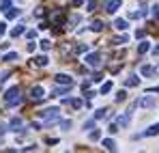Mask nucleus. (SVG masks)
Segmentation results:
<instances>
[{
  "label": "nucleus",
  "instance_id": "473e14b6",
  "mask_svg": "<svg viewBox=\"0 0 159 153\" xmlns=\"http://www.w3.org/2000/svg\"><path fill=\"white\" fill-rule=\"evenodd\" d=\"M101 117H106V110H97V114H95V119H101Z\"/></svg>",
  "mask_w": 159,
  "mask_h": 153
},
{
  "label": "nucleus",
  "instance_id": "f257e3e1",
  "mask_svg": "<svg viewBox=\"0 0 159 153\" xmlns=\"http://www.w3.org/2000/svg\"><path fill=\"white\" fill-rule=\"evenodd\" d=\"M4 102L9 103V106H20V103L24 102V99H22V95H20V88H17V86L9 88V91H7V95H4Z\"/></svg>",
  "mask_w": 159,
  "mask_h": 153
},
{
  "label": "nucleus",
  "instance_id": "bb28decb",
  "mask_svg": "<svg viewBox=\"0 0 159 153\" xmlns=\"http://www.w3.org/2000/svg\"><path fill=\"white\" fill-rule=\"evenodd\" d=\"M112 91V82H106L103 86H101V93H110Z\"/></svg>",
  "mask_w": 159,
  "mask_h": 153
},
{
  "label": "nucleus",
  "instance_id": "a211bd4d",
  "mask_svg": "<svg viewBox=\"0 0 159 153\" xmlns=\"http://www.w3.org/2000/svg\"><path fill=\"white\" fill-rule=\"evenodd\" d=\"M103 147H106L107 151H114V149H116V145H114L112 138H106V140H103Z\"/></svg>",
  "mask_w": 159,
  "mask_h": 153
},
{
  "label": "nucleus",
  "instance_id": "aec40b11",
  "mask_svg": "<svg viewBox=\"0 0 159 153\" xmlns=\"http://www.w3.org/2000/svg\"><path fill=\"white\" fill-rule=\"evenodd\" d=\"M17 15H20V9H13V7H11V9L7 11V17H9V20H15Z\"/></svg>",
  "mask_w": 159,
  "mask_h": 153
},
{
  "label": "nucleus",
  "instance_id": "4468645a",
  "mask_svg": "<svg viewBox=\"0 0 159 153\" xmlns=\"http://www.w3.org/2000/svg\"><path fill=\"white\" fill-rule=\"evenodd\" d=\"M24 32H26L24 26H15V28L11 30V37H20V35H24Z\"/></svg>",
  "mask_w": 159,
  "mask_h": 153
},
{
  "label": "nucleus",
  "instance_id": "ddd939ff",
  "mask_svg": "<svg viewBox=\"0 0 159 153\" xmlns=\"http://www.w3.org/2000/svg\"><path fill=\"white\" fill-rule=\"evenodd\" d=\"M17 127H22V119H20V117H13V119H11V129L17 131Z\"/></svg>",
  "mask_w": 159,
  "mask_h": 153
},
{
  "label": "nucleus",
  "instance_id": "2f4dec72",
  "mask_svg": "<svg viewBox=\"0 0 159 153\" xmlns=\"http://www.w3.org/2000/svg\"><path fill=\"white\" fill-rule=\"evenodd\" d=\"M153 17L159 20V7H153Z\"/></svg>",
  "mask_w": 159,
  "mask_h": 153
},
{
  "label": "nucleus",
  "instance_id": "f704fd0d",
  "mask_svg": "<svg viewBox=\"0 0 159 153\" xmlns=\"http://www.w3.org/2000/svg\"><path fill=\"white\" fill-rule=\"evenodd\" d=\"M86 50H88L86 45H78V48H75V52H78V54H82V52H86Z\"/></svg>",
  "mask_w": 159,
  "mask_h": 153
},
{
  "label": "nucleus",
  "instance_id": "9b49d317",
  "mask_svg": "<svg viewBox=\"0 0 159 153\" xmlns=\"http://www.w3.org/2000/svg\"><path fill=\"white\" fill-rule=\"evenodd\" d=\"M114 28H116V30H125V28H127V20H120V17L114 20Z\"/></svg>",
  "mask_w": 159,
  "mask_h": 153
},
{
  "label": "nucleus",
  "instance_id": "7c9ffc66",
  "mask_svg": "<svg viewBox=\"0 0 159 153\" xmlns=\"http://www.w3.org/2000/svg\"><path fill=\"white\" fill-rule=\"evenodd\" d=\"M71 106L78 110V108H82V102H80V99H73V102H71Z\"/></svg>",
  "mask_w": 159,
  "mask_h": 153
},
{
  "label": "nucleus",
  "instance_id": "cd10ccee",
  "mask_svg": "<svg viewBox=\"0 0 159 153\" xmlns=\"http://www.w3.org/2000/svg\"><path fill=\"white\" fill-rule=\"evenodd\" d=\"M125 99H127V93H125V91H120V93L116 95V102H125Z\"/></svg>",
  "mask_w": 159,
  "mask_h": 153
},
{
  "label": "nucleus",
  "instance_id": "20e7f679",
  "mask_svg": "<svg viewBox=\"0 0 159 153\" xmlns=\"http://www.w3.org/2000/svg\"><path fill=\"white\" fill-rule=\"evenodd\" d=\"M84 60H86V65H90V67H99V65H101V56H99L97 52H95V54H88Z\"/></svg>",
  "mask_w": 159,
  "mask_h": 153
},
{
  "label": "nucleus",
  "instance_id": "a878e982",
  "mask_svg": "<svg viewBox=\"0 0 159 153\" xmlns=\"http://www.w3.org/2000/svg\"><path fill=\"white\" fill-rule=\"evenodd\" d=\"M65 93H67V88H56V91L52 93V97H62Z\"/></svg>",
  "mask_w": 159,
  "mask_h": 153
},
{
  "label": "nucleus",
  "instance_id": "b1692460",
  "mask_svg": "<svg viewBox=\"0 0 159 153\" xmlns=\"http://www.w3.org/2000/svg\"><path fill=\"white\" fill-rule=\"evenodd\" d=\"M88 138H90V140H99V138H101V131H99V129H95V131H90V136H88Z\"/></svg>",
  "mask_w": 159,
  "mask_h": 153
},
{
  "label": "nucleus",
  "instance_id": "39448f33",
  "mask_svg": "<svg viewBox=\"0 0 159 153\" xmlns=\"http://www.w3.org/2000/svg\"><path fill=\"white\" fill-rule=\"evenodd\" d=\"M54 80H56V82H58V84H69V86H71V84H73V78L65 76V74H58V76L54 78Z\"/></svg>",
  "mask_w": 159,
  "mask_h": 153
},
{
  "label": "nucleus",
  "instance_id": "f3484780",
  "mask_svg": "<svg viewBox=\"0 0 159 153\" xmlns=\"http://www.w3.org/2000/svg\"><path fill=\"white\" fill-rule=\"evenodd\" d=\"M125 84H127V86H138V84H140V78H135V76H129L127 80H125Z\"/></svg>",
  "mask_w": 159,
  "mask_h": 153
},
{
  "label": "nucleus",
  "instance_id": "e433bc0d",
  "mask_svg": "<svg viewBox=\"0 0 159 153\" xmlns=\"http://www.w3.org/2000/svg\"><path fill=\"white\" fill-rule=\"evenodd\" d=\"M7 32V24H0V35H4Z\"/></svg>",
  "mask_w": 159,
  "mask_h": 153
},
{
  "label": "nucleus",
  "instance_id": "423d86ee",
  "mask_svg": "<svg viewBox=\"0 0 159 153\" xmlns=\"http://www.w3.org/2000/svg\"><path fill=\"white\" fill-rule=\"evenodd\" d=\"M129 123H131V112H125L123 117H118V125L120 127H127Z\"/></svg>",
  "mask_w": 159,
  "mask_h": 153
},
{
  "label": "nucleus",
  "instance_id": "393cba45",
  "mask_svg": "<svg viewBox=\"0 0 159 153\" xmlns=\"http://www.w3.org/2000/svg\"><path fill=\"white\" fill-rule=\"evenodd\" d=\"M50 48H52V41H48V39H43V41H41V50H50Z\"/></svg>",
  "mask_w": 159,
  "mask_h": 153
},
{
  "label": "nucleus",
  "instance_id": "72a5a7b5",
  "mask_svg": "<svg viewBox=\"0 0 159 153\" xmlns=\"http://www.w3.org/2000/svg\"><path fill=\"white\" fill-rule=\"evenodd\" d=\"M26 35H28V39H34V37H37V30H28Z\"/></svg>",
  "mask_w": 159,
  "mask_h": 153
},
{
  "label": "nucleus",
  "instance_id": "dca6fc26",
  "mask_svg": "<svg viewBox=\"0 0 159 153\" xmlns=\"http://www.w3.org/2000/svg\"><path fill=\"white\" fill-rule=\"evenodd\" d=\"M140 74H142V76H153V74H155V69H153L151 65H144V67L140 69Z\"/></svg>",
  "mask_w": 159,
  "mask_h": 153
},
{
  "label": "nucleus",
  "instance_id": "5701e85b",
  "mask_svg": "<svg viewBox=\"0 0 159 153\" xmlns=\"http://www.w3.org/2000/svg\"><path fill=\"white\" fill-rule=\"evenodd\" d=\"M84 2H86V7H88L86 11H95V7H97V0H84Z\"/></svg>",
  "mask_w": 159,
  "mask_h": 153
},
{
  "label": "nucleus",
  "instance_id": "c85d7f7f",
  "mask_svg": "<svg viewBox=\"0 0 159 153\" xmlns=\"http://www.w3.org/2000/svg\"><path fill=\"white\" fill-rule=\"evenodd\" d=\"M60 127H62V129H71V121H62Z\"/></svg>",
  "mask_w": 159,
  "mask_h": 153
},
{
  "label": "nucleus",
  "instance_id": "c756f323",
  "mask_svg": "<svg viewBox=\"0 0 159 153\" xmlns=\"http://www.w3.org/2000/svg\"><path fill=\"white\" fill-rule=\"evenodd\" d=\"M95 127V121H86V123H84V129H93Z\"/></svg>",
  "mask_w": 159,
  "mask_h": 153
},
{
  "label": "nucleus",
  "instance_id": "1a4fd4ad",
  "mask_svg": "<svg viewBox=\"0 0 159 153\" xmlns=\"http://www.w3.org/2000/svg\"><path fill=\"white\" fill-rule=\"evenodd\" d=\"M2 60H7V63L20 60V54H17V52H9V54H4V58H2Z\"/></svg>",
  "mask_w": 159,
  "mask_h": 153
},
{
  "label": "nucleus",
  "instance_id": "4be33fe9",
  "mask_svg": "<svg viewBox=\"0 0 159 153\" xmlns=\"http://www.w3.org/2000/svg\"><path fill=\"white\" fill-rule=\"evenodd\" d=\"M9 9H11V0H2V2H0V11H4V13H7Z\"/></svg>",
  "mask_w": 159,
  "mask_h": 153
},
{
  "label": "nucleus",
  "instance_id": "58836bf2",
  "mask_svg": "<svg viewBox=\"0 0 159 153\" xmlns=\"http://www.w3.org/2000/svg\"><path fill=\"white\" fill-rule=\"evenodd\" d=\"M4 131H7V125H2V123H0V134H4Z\"/></svg>",
  "mask_w": 159,
  "mask_h": 153
},
{
  "label": "nucleus",
  "instance_id": "f8f14e48",
  "mask_svg": "<svg viewBox=\"0 0 159 153\" xmlns=\"http://www.w3.org/2000/svg\"><path fill=\"white\" fill-rule=\"evenodd\" d=\"M157 134H159V123L157 125H151V127L144 131V136H157Z\"/></svg>",
  "mask_w": 159,
  "mask_h": 153
},
{
  "label": "nucleus",
  "instance_id": "c9c22d12",
  "mask_svg": "<svg viewBox=\"0 0 159 153\" xmlns=\"http://www.w3.org/2000/svg\"><path fill=\"white\" fill-rule=\"evenodd\" d=\"M144 35H146L144 30H138V32H135V37H138V39H144Z\"/></svg>",
  "mask_w": 159,
  "mask_h": 153
},
{
  "label": "nucleus",
  "instance_id": "f03ea898",
  "mask_svg": "<svg viewBox=\"0 0 159 153\" xmlns=\"http://www.w3.org/2000/svg\"><path fill=\"white\" fill-rule=\"evenodd\" d=\"M58 108H50V110H45V112H41V117H45V123L50 125V123H54V121H58Z\"/></svg>",
  "mask_w": 159,
  "mask_h": 153
},
{
  "label": "nucleus",
  "instance_id": "4c0bfd02",
  "mask_svg": "<svg viewBox=\"0 0 159 153\" xmlns=\"http://www.w3.org/2000/svg\"><path fill=\"white\" fill-rule=\"evenodd\" d=\"M73 4H75V7H82V4H84V0H73Z\"/></svg>",
  "mask_w": 159,
  "mask_h": 153
},
{
  "label": "nucleus",
  "instance_id": "0eeeda50",
  "mask_svg": "<svg viewBox=\"0 0 159 153\" xmlns=\"http://www.w3.org/2000/svg\"><path fill=\"white\" fill-rule=\"evenodd\" d=\"M138 106H142V108H151V106H155V97H153V95H146L142 102H138Z\"/></svg>",
  "mask_w": 159,
  "mask_h": 153
},
{
  "label": "nucleus",
  "instance_id": "6e6552de",
  "mask_svg": "<svg viewBox=\"0 0 159 153\" xmlns=\"http://www.w3.org/2000/svg\"><path fill=\"white\" fill-rule=\"evenodd\" d=\"M118 9H120V0H112V2H107V13H116V11H118Z\"/></svg>",
  "mask_w": 159,
  "mask_h": 153
},
{
  "label": "nucleus",
  "instance_id": "2eb2a0df",
  "mask_svg": "<svg viewBox=\"0 0 159 153\" xmlns=\"http://www.w3.org/2000/svg\"><path fill=\"white\" fill-rule=\"evenodd\" d=\"M34 65H37V67H45V65H48V56H37V58H34Z\"/></svg>",
  "mask_w": 159,
  "mask_h": 153
},
{
  "label": "nucleus",
  "instance_id": "412c9836",
  "mask_svg": "<svg viewBox=\"0 0 159 153\" xmlns=\"http://www.w3.org/2000/svg\"><path fill=\"white\" fill-rule=\"evenodd\" d=\"M52 22H54V24H62V22H65V15H62V13H54Z\"/></svg>",
  "mask_w": 159,
  "mask_h": 153
},
{
  "label": "nucleus",
  "instance_id": "6ab92c4d",
  "mask_svg": "<svg viewBox=\"0 0 159 153\" xmlns=\"http://www.w3.org/2000/svg\"><path fill=\"white\" fill-rule=\"evenodd\" d=\"M103 22H101V20H97V22H93V26H90V28H93V30H95V32H101V30H103Z\"/></svg>",
  "mask_w": 159,
  "mask_h": 153
},
{
  "label": "nucleus",
  "instance_id": "7ed1b4c3",
  "mask_svg": "<svg viewBox=\"0 0 159 153\" xmlns=\"http://www.w3.org/2000/svg\"><path fill=\"white\" fill-rule=\"evenodd\" d=\"M43 95H45L43 86H39V84H37V86H32V88H30V99H32V102H41V99H43Z\"/></svg>",
  "mask_w": 159,
  "mask_h": 153
},
{
  "label": "nucleus",
  "instance_id": "9d476101",
  "mask_svg": "<svg viewBox=\"0 0 159 153\" xmlns=\"http://www.w3.org/2000/svg\"><path fill=\"white\" fill-rule=\"evenodd\" d=\"M148 50H151V43H148V41H142V43L138 45V54H146Z\"/></svg>",
  "mask_w": 159,
  "mask_h": 153
}]
</instances>
